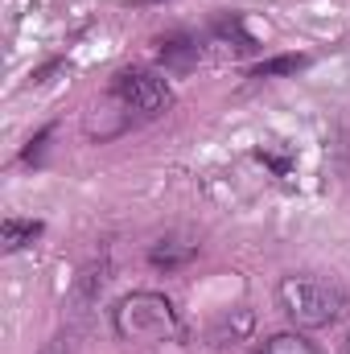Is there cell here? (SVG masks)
I'll return each mask as SVG.
<instances>
[{"label":"cell","instance_id":"cell-1","mask_svg":"<svg viewBox=\"0 0 350 354\" xmlns=\"http://www.w3.org/2000/svg\"><path fill=\"white\" fill-rule=\"evenodd\" d=\"M276 305L297 330H326L342 317L347 292H342V284H334L326 276L293 272V276L276 280Z\"/></svg>","mask_w":350,"mask_h":354},{"label":"cell","instance_id":"cell-2","mask_svg":"<svg viewBox=\"0 0 350 354\" xmlns=\"http://www.w3.org/2000/svg\"><path fill=\"white\" fill-rule=\"evenodd\" d=\"M111 330L124 342H174L181 338V317L165 292H128L111 309Z\"/></svg>","mask_w":350,"mask_h":354},{"label":"cell","instance_id":"cell-3","mask_svg":"<svg viewBox=\"0 0 350 354\" xmlns=\"http://www.w3.org/2000/svg\"><path fill=\"white\" fill-rule=\"evenodd\" d=\"M111 99H120L140 120H157V115L169 111L174 91H169V83L161 75H153V71H120L111 79Z\"/></svg>","mask_w":350,"mask_h":354},{"label":"cell","instance_id":"cell-4","mask_svg":"<svg viewBox=\"0 0 350 354\" xmlns=\"http://www.w3.org/2000/svg\"><path fill=\"white\" fill-rule=\"evenodd\" d=\"M252 330H256V313H252L248 305H235V309H227V313L214 322L210 342H214V346H235V342H248Z\"/></svg>","mask_w":350,"mask_h":354},{"label":"cell","instance_id":"cell-5","mask_svg":"<svg viewBox=\"0 0 350 354\" xmlns=\"http://www.w3.org/2000/svg\"><path fill=\"white\" fill-rule=\"evenodd\" d=\"M198 54H202V46H198V37H190V33H169V37H161V66H165V71H190V66L198 62Z\"/></svg>","mask_w":350,"mask_h":354},{"label":"cell","instance_id":"cell-6","mask_svg":"<svg viewBox=\"0 0 350 354\" xmlns=\"http://www.w3.org/2000/svg\"><path fill=\"white\" fill-rule=\"evenodd\" d=\"M194 256H198V243H185V239H157L149 248V264L157 272H177V268L190 264Z\"/></svg>","mask_w":350,"mask_h":354},{"label":"cell","instance_id":"cell-7","mask_svg":"<svg viewBox=\"0 0 350 354\" xmlns=\"http://www.w3.org/2000/svg\"><path fill=\"white\" fill-rule=\"evenodd\" d=\"M252 354H322L301 330H284V334H272V338H264L260 346Z\"/></svg>","mask_w":350,"mask_h":354},{"label":"cell","instance_id":"cell-8","mask_svg":"<svg viewBox=\"0 0 350 354\" xmlns=\"http://www.w3.org/2000/svg\"><path fill=\"white\" fill-rule=\"evenodd\" d=\"M37 235H42V223H33V218H4V223H0V243H4V252H21V248H29Z\"/></svg>","mask_w":350,"mask_h":354},{"label":"cell","instance_id":"cell-9","mask_svg":"<svg viewBox=\"0 0 350 354\" xmlns=\"http://www.w3.org/2000/svg\"><path fill=\"white\" fill-rule=\"evenodd\" d=\"M309 66V58L305 54H280V58H268L260 62L256 71H252V79H276V75H297V71H305Z\"/></svg>","mask_w":350,"mask_h":354},{"label":"cell","instance_id":"cell-10","mask_svg":"<svg viewBox=\"0 0 350 354\" xmlns=\"http://www.w3.org/2000/svg\"><path fill=\"white\" fill-rule=\"evenodd\" d=\"M214 37H219V41H235V50H256V41L243 33V21H239V17L214 21Z\"/></svg>","mask_w":350,"mask_h":354},{"label":"cell","instance_id":"cell-11","mask_svg":"<svg viewBox=\"0 0 350 354\" xmlns=\"http://www.w3.org/2000/svg\"><path fill=\"white\" fill-rule=\"evenodd\" d=\"M347 354H350V342H347Z\"/></svg>","mask_w":350,"mask_h":354}]
</instances>
